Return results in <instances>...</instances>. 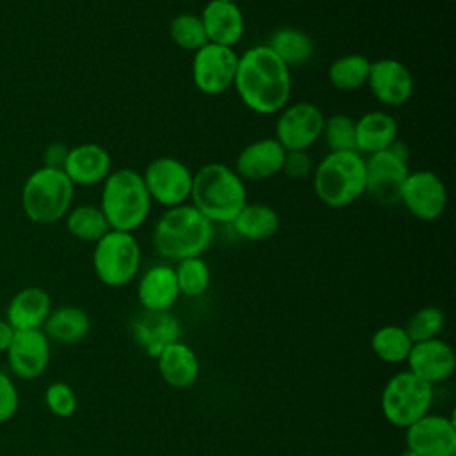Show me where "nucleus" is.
I'll list each match as a JSON object with an SVG mask.
<instances>
[{
	"label": "nucleus",
	"instance_id": "nucleus-19",
	"mask_svg": "<svg viewBox=\"0 0 456 456\" xmlns=\"http://www.w3.org/2000/svg\"><path fill=\"white\" fill-rule=\"evenodd\" d=\"M62 171L75 187H93L103 183L112 171V157L102 144L82 142L69 148Z\"/></svg>",
	"mask_w": 456,
	"mask_h": 456
},
{
	"label": "nucleus",
	"instance_id": "nucleus-12",
	"mask_svg": "<svg viewBox=\"0 0 456 456\" xmlns=\"http://www.w3.org/2000/svg\"><path fill=\"white\" fill-rule=\"evenodd\" d=\"M239 53L230 46L203 45L192 55L191 78L194 87L208 96L226 93L233 86Z\"/></svg>",
	"mask_w": 456,
	"mask_h": 456
},
{
	"label": "nucleus",
	"instance_id": "nucleus-31",
	"mask_svg": "<svg viewBox=\"0 0 456 456\" xmlns=\"http://www.w3.org/2000/svg\"><path fill=\"white\" fill-rule=\"evenodd\" d=\"M413 342L403 326L387 324L378 328L370 337L372 353L385 363L406 362Z\"/></svg>",
	"mask_w": 456,
	"mask_h": 456
},
{
	"label": "nucleus",
	"instance_id": "nucleus-17",
	"mask_svg": "<svg viewBox=\"0 0 456 456\" xmlns=\"http://www.w3.org/2000/svg\"><path fill=\"white\" fill-rule=\"evenodd\" d=\"M406 363L411 374L429 385H436L452 376L456 369V356L452 347L436 337L413 344Z\"/></svg>",
	"mask_w": 456,
	"mask_h": 456
},
{
	"label": "nucleus",
	"instance_id": "nucleus-10",
	"mask_svg": "<svg viewBox=\"0 0 456 456\" xmlns=\"http://www.w3.org/2000/svg\"><path fill=\"white\" fill-rule=\"evenodd\" d=\"M142 180L153 203L166 208L189 203L192 189V171L175 157H157L148 162Z\"/></svg>",
	"mask_w": 456,
	"mask_h": 456
},
{
	"label": "nucleus",
	"instance_id": "nucleus-13",
	"mask_svg": "<svg viewBox=\"0 0 456 456\" xmlns=\"http://www.w3.org/2000/svg\"><path fill=\"white\" fill-rule=\"evenodd\" d=\"M399 201L404 208L420 221H436L447 207V187L444 180L429 171H410L401 189Z\"/></svg>",
	"mask_w": 456,
	"mask_h": 456
},
{
	"label": "nucleus",
	"instance_id": "nucleus-20",
	"mask_svg": "<svg viewBox=\"0 0 456 456\" xmlns=\"http://www.w3.org/2000/svg\"><path fill=\"white\" fill-rule=\"evenodd\" d=\"M180 321L171 310H142L132 322V335L146 354L157 358L164 347L180 338Z\"/></svg>",
	"mask_w": 456,
	"mask_h": 456
},
{
	"label": "nucleus",
	"instance_id": "nucleus-33",
	"mask_svg": "<svg viewBox=\"0 0 456 456\" xmlns=\"http://www.w3.org/2000/svg\"><path fill=\"white\" fill-rule=\"evenodd\" d=\"M169 37L178 48L192 53L208 43L203 21L194 12L176 14L169 23Z\"/></svg>",
	"mask_w": 456,
	"mask_h": 456
},
{
	"label": "nucleus",
	"instance_id": "nucleus-32",
	"mask_svg": "<svg viewBox=\"0 0 456 456\" xmlns=\"http://www.w3.org/2000/svg\"><path fill=\"white\" fill-rule=\"evenodd\" d=\"M176 264L178 265L175 267V273H176L180 296L198 297L208 290L212 274H210L208 264L201 256L185 258Z\"/></svg>",
	"mask_w": 456,
	"mask_h": 456
},
{
	"label": "nucleus",
	"instance_id": "nucleus-15",
	"mask_svg": "<svg viewBox=\"0 0 456 456\" xmlns=\"http://www.w3.org/2000/svg\"><path fill=\"white\" fill-rule=\"evenodd\" d=\"M406 447L420 456H454V420L444 415L426 413L406 428Z\"/></svg>",
	"mask_w": 456,
	"mask_h": 456
},
{
	"label": "nucleus",
	"instance_id": "nucleus-40",
	"mask_svg": "<svg viewBox=\"0 0 456 456\" xmlns=\"http://www.w3.org/2000/svg\"><path fill=\"white\" fill-rule=\"evenodd\" d=\"M16 330L7 322V321H0V353H5L14 338Z\"/></svg>",
	"mask_w": 456,
	"mask_h": 456
},
{
	"label": "nucleus",
	"instance_id": "nucleus-6",
	"mask_svg": "<svg viewBox=\"0 0 456 456\" xmlns=\"http://www.w3.org/2000/svg\"><path fill=\"white\" fill-rule=\"evenodd\" d=\"M75 185L62 169L41 166L21 187V210L36 224H55L73 207Z\"/></svg>",
	"mask_w": 456,
	"mask_h": 456
},
{
	"label": "nucleus",
	"instance_id": "nucleus-18",
	"mask_svg": "<svg viewBox=\"0 0 456 456\" xmlns=\"http://www.w3.org/2000/svg\"><path fill=\"white\" fill-rule=\"evenodd\" d=\"M285 153L274 137H262L239 151L233 169L244 182H264L281 173Z\"/></svg>",
	"mask_w": 456,
	"mask_h": 456
},
{
	"label": "nucleus",
	"instance_id": "nucleus-23",
	"mask_svg": "<svg viewBox=\"0 0 456 456\" xmlns=\"http://www.w3.org/2000/svg\"><path fill=\"white\" fill-rule=\"evenodd\" d=\"M52 312V297L41 287L18 290L5 310V321L16 330H41Z\"/></svg>",
	"mask_w": 456,
	"mask_h": 456
},
{
	"label": "nucleus",
	"instance_id": "nucleus-37",
	"mask_svg": "<svg viewBox=\"0 0 456 456\" xmlns=\"http://www.w3.org/2000/svg\"><path fill=\"white\" fill-rule=\"evenodd\" d=\"M20 406L18 388L12 383L11 376L0 370V424L11 420Z\"/></svg>",
	"mask_w": 456,
	"mask_h": 456
},
{
	"label": "nucleus",
	"instance_id": "nucleus-25",
	"mask_svg": "<svg viewBox=\"0 0 456 456\" xmlns=\"http://www.w3.org/2000/svg\"><path fill=\"white\" fill-rule=\"evenodd\" d=\"M356 151L363 157L387 150L397 141L399 126L392 114L385 110H369L354 121Z\"/></svg>",
	"mask_w": 456,
	"mask_h": 456
},
{
	"label": "nucleus",
	"instance_id": "nucleus-41",
	"mask_svg": "<svg viewBox=\"0 0 456 456\" xmlns=\"http://www.w3.org/2000/svg\"><path fill=\"white\" fill-rule=\"evenodd\" d=\"M401 456H420V454H417L415 451H411V449H408V447H406V449L401 452Z\"/></svg>",
	"mask_w": 456,
	"mask_h": 456
},
{
	"label": "nucleus",
	"instance_id": "nucleus-29",
	"mask_svg": "<svg viewBox=\"0 0 456 456\" xmlns=\"http://www.w3.org/2000/svg\"><path fill=\"white\" fill-rule=\"evenodd\" d=\"M66 228L71 237L82 242H98L109 230V223L98 205L80 203L71 207L64 217Z\"/></svg>",
	"mask_w": 456,
	"mask_h": 456
},
{
	"label": "nucleus",
	"instance_id": "nucleus-30",
	"mask_svg": "<svg viewBox=\"0 0 456 456\" xmlns=\"http://www.w3.org/2000/svg\"><path fill=\"white\" fill-rule=\"evenodd\" d=\"M370 61L362 53L337 57L328 68V80L338 91H354L367 84Z\"/></svg>",
	"mask_w": 456,
	"mask_h": 456
},
{
	"label": "nucleus",
	"instance_id": "nucleus-3",
	"mask_svg": "<svg viewBox=\"0 0 456 456\" xmlns=\"http://www.w3.org/2000/svg\"><path fill=\"white\" fill-rule=\"evenodd\" d=\"M189 203L212 224H230L248 203L246 182L226 164H205L192 173Z\"/></svg>",
	"mask_w": 456,
	"mask_h": 456
},
{
	"label": "nucleus",
	"instance_id": "nucleus-2",
	"mask_svg": "<svg viewBox=\"0 0 456 456\" xmlns=\"http://www.w3.org/2000/svg\"><path fill=\"white\" fill-rule=\"evenodd\" d=\"M214 240V224L191 203L166 208L151 233L153 249L166 260L201 256Z\"/></svg>",
	"mask_w": 456,
	"mask_h": 456
},
{
	"label": "nucleus",
	"instance_id": "nucleus-9",
	"mask_svg": "<svg viewBox=\"0 0 456 456\" xmlns=\"http://www.w3.org/2000/svg\"><path fill=\"white\" fill-rule=\"evenodd\" d=\"M410 150L403 141L365 157V194L385 205L399 201L401 189L410 173Z\"/></svg>",
	"mask_w": 456,
	"mask_h": 456
},
{
	"label": "nucleus",
	"instance_id": "nucleus-28",
	"mask_svg": "<svg viewBox=\"0 0 456 456\" xmlns=\"http://www.w3.org/2000/svg\"><path fill=\"white\" fill-rule=\"evenodd\" d=\"M41 330L48 338L59 344H77L89 333L91 321L80 306H61L52 308Z\"/></svg>",
	"mask_w": 456,
	"mask_h": 456
},
{
	"label": "nucleus",
	"instance_id": "nucleus-5",
	"mask_svg": "<svg viewBox=\"0 0 456 456\" xmlns=\"http://www.w3.org/2000/svg\"><path fill=\"white\" fill-rule=\"evenodd\" d=\"M314 192L330 208H344L365 194V157L358 151H328L315 166Z\"/></svg>",
	"mask_w": 456,
	"mask_h": 456
},
{
	"label": "nucleus",
	"instance_id": "nucleus-27",
	"mask_svg": "<svg viewBox=\"0 0 456 456\" xmlns=\"http://www.w3.org/2000/svg\"><path fill=\"white\" fill-rule=\"evenodd\" d=\"M233 232L251 242L269 240L280 228L278 212L265 203H246L230 223Z\"/></svg>",
	"mask_w": 456,
	"mask_h": 456
},
{
	"label": "nucleus",
	"instance_id": "nucleus-4",
	"mask_svg": "<svg viewBox=\"0 0 456 456\" xmlns=\"http://www.w3.org/2000/svg\"><path fill=\"white\" fill-rule=\"evenodd\" d=\"M151 203L142 175L135 169H114L102 183L98 207L110 230L134 233L148 219Z\"/></svg>",
	"mask_w": 456,
	"mask_h": 456
},
{
	"label": "nucleus",
	"instance_id": "nucleus-11",
	"mask_svg": "<svg viewBox=\"0 0 456 456\" xmlns=\"http://www.w3.org/2000/svg\"><path fill=\"white\" fill-rule=\"evenodd\" d=\"M324 119L322 110L310 102L285 105L278 112L274 139L285 151H308L322 137Z\"/></svg>",
	"mask_w": 456,
	"mask_h": 456
},
{
	"label": "nucleus",
	"instance_id": "nucleus-39",
	"mask_svg": "<svg viewBox=\"0 0 456 456\" xmlns=\"http://www.w3.org/2000/svg\"><path fill=\"white\" fill-rule=\"evenodd\" d=\"M69 148L64 142H50L43 151V166L62 169Z\"/></svg>",
	"mask_w": 456,
	"mask_h": 456
},
{
	"label": "nucleus",
	"instance_id": "nucleus-21",
	"mask_svg": "<svg viewBox=\"0 0 456 456\" xmlns=\"http://www.w3.org/2000/svg\"><path fill=\"white\" fill-rule=\"evenodd\" d=\"M208 43L233 48L244 36L246 23L240 7L233 2L210 0L200 14Z\"/></svg>",
	"mask_w": 456,
	"mask_h": 456
},
{
	"label": "nucleus",
	"instance_id": "nucleus-42",
	"mask_svg": "<svg viewBox=\"0 0 456 456\" xmlns=\"http://www.w3.org/2000/svg\"><path fill=\"white\" fill-rule=\"evenodd\" d=\"M219 2H233V4H237V0H219Z\"/></svg>",
	"mask_w": 456,
	"mask_h": 456
},
{
	"label": "nucleus",
	"instance_id": "nucleus-24",
	"mask_svg": "<svg viewBox=\"0 0 456 456\" xmlns=\"http://www.w3.org/2000/svg\"><path fill=\"white\" fill-rule=\"evenodd\" d=\"M157 367L166 385L178 390L192 387L200 376V360L194 349L180 340L160 351L157 356Z\"/></svg>",
	"mask_w": 456,
	"mask_h": 456
},
{
	"label": "nucleus",
	"instance_id": "nucleus-22",
	"mask_svg": "<svg viewBox=\"0 0 456 456\" xmlns=\"http://www.w3.org/2000/svg\"><path fill=\"white\" fill-rule=\"evenodd\" d=\"M180 297L175 267L157 264L148 267L137 285V299L142 310L162 312L171 310Z\"/></svg>",
	"mask_w": 456,
	"mask_h": 456
},
{
	"label": "nucleus",
	"instance_id": "nucleus-35",
	"mask_svg": "<svg viewBox=\"0 0 456 456\" xmlns=\"http://www.w3.org/2000/svg\"><path fill=\"white\" fill-rule=\"evenodd\" d=\"M445 322L444 312L436 306H422L419 308L406 322L404 331L408 333L410 340L413 344L424 342L429 338H436V335L442 331Z\"/></svg>",
	"mask_w": 456,
	"mask_h": 456
},
{
	"label": "nucleus",
	"instance_id": "nucleus-1",
	"mask_svg": "<svg viewBox=\"0 0 456 456\" xmlns=\"http://www.w3.org/2000/svg\"><path fill=\"white\" fill-rule=\"evenodd\" d=\"M232 87L251 112L260 116L278 114L290 100V68L265 45L251 46L239 55Z\"/></svg>",
	"mask_w": 456,
	"mask_h": 456
},
{
	"label": "nucleus",
	"instance_id": "nucleus-14",
	"mask_svg": "<svg viewBox=\"0 0 456 456\" xmlns=\"http://www.w3.org/2000/svg\"><path fill=\"white\" fill-rule=\"evenodd\" d=\"M367 86L372 96L387 107L404 105L413 96L415 89L413 75L408 66L392 57L370 62Z\"/></svg>",
	"mask_w": 456,
	"mask_h": 456
},
{
	"label": "nucleus",
	"instance_id": "nucleus-38",
	"mask_svg": "<svg viewBox=\"0 0 456 456\" xmlns=\"http://www.w3.org/2000/svg\"><path fill=\"white\" fill-rule=\"evenodd\" d=\"M314 171L312 159L308 151H287L281 173H285L292 180H303L308 178Z\"/></svg>",
	"mask_w": 456,
	"mask_h": 456
},
{
	"label": "nucleus",
	"instance_id": "nucleus-16",
	"mask_svg": "<svg viewBox=\"0 0 456 456\" xmlns=\"http://www.w3.org/2000/svg\"><path fill=\"white\" fill-rule=\"evenodd\" d=\"M7 362L20 379L39 378L50 363V342L43 330H20L9 346Z\"/></svg>",
	"mask_w": 456,
	"mask_h": 456
},
{
	"label": "nucleus",
	"instance_id": "nucleus-34",
	"mask_svg": "<svg viewBox=\"0 0 456 456\" xmlns=\"http://www.w3.org/2000/svg\"><path fill=\"white\" fill-rule=\"evenodd\" d=\"M322 139L330 151H356L354 119L347 114H333L324 119Z\"/></svg>",
	"mask_w": 456,
	"mask_h": 456
},
{
	"label": "nucleus",
	"instance_id": "nucleus-36",
	"mask_svg": "<svg viewBox=\"0 0 456 456\" xmlns=\"http://www.w3.org/2000/svg\"><path fill=\"white\" fill-rule=\"evenodd\" d=\"M46 408L59 419H68L77 411L78 401L75 390L64 381H53L45 390Z\"/></svg>",
	"mask_w": 456,
	"mask_h": 456
},
{
	"label": "nucleus",
	"instance_id": "nucleus-7",
	"mask_svg": "<svg viewBox=\"0 0 456 456\" xmlns=\"http://www.w3.org/2000/svg\"><path fill=\"white\" fill-rule=\"evenodd\" d=\"M141 246L134 233L109 230L93 249V269L107 287L130 283L141 269Z\"/></svg>",
	"mask_w": 456,
	"mask_h": 456
},
{
	"label": "nucleus",
	"instance_id": "nucleus-26",
	"mask_svg": "<svg viewBox=\"0 0 456 456\" xmlns=\"http://www.w3.org/2000/svg\"><path fill=\"white\" fill-rule=\"evenodd\" d=\"M265 46L289 68L305 66L315 52V43L310 34L296 27H280L273 30Z\"/></svg>",
	"mask_w": 456,
	"mask_h": 456
},
{
	"label": "nucleus",
	"instance_id": "nucleus-8",
	"mask_svg": "<svg viewBox=\"0 0 456 456\" xmlns=\"http://www.w3.org/2000/svg\"><path fill=\"white\" fill-rule=\"evenodd\" d=\"M433 404V385L422 381L410 370L394 374L381 392L383 417L397 428H408Z\"/></svg>",
	"mask_w": 456,
	"mask_h": 456
}]
</instances>
